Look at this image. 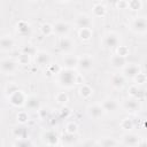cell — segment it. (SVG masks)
Here are the masks:
<instances>
[{
  "instance_id": "6da1fadb",
  "label": "cell",
  "mask_w": 147,
  "mask_h": 147,
  "mask_svg": "<svg viewBox=\"0 0 147 147\" xmlns=\"http://www.w3.org/2000/svg\"><path fill=\"white\" fill-rule=\"evenodd\" d=\"M55 80L62 88H72L78 83V75L74 69L61 68V70L55 75Z\"/></svg>"
},
{
  "instance_id": "7a4b0ae2",
  "label": "cell",
  "mask_w": 147,
  "mask_h": 147,
  "mask_svg": "<svg viewBox=\"0 0 147 147\" xmlns=\"http://www.w3.org/2000/svg\"><path fill=\"white\" fill-rule=\"evenodd\" d=\"M102 46L107 49L117 48L121 45V36L114 31H108L102 36Z\"/></svg>"
},
{
  "instance_id": "3957f363",
  "label": "cell",
  "mask_w": 147,
  "mask_h": 147,
  "mask_svg": "<svg viewBox=\"0 0 147 147\" xmlns=\"http://www.w3.org/2000/svg\"><path fill=\"white\" fill-rule=\"evenodd\" d=\"M26 96L28 95H25L23 93V91L16 90L14 93H11L10 95H8L7 98H8V101H9V103L11 106H14V107H22V106L25 105Z\"/></svg>"
},
{
  "instance_id": "277c9868",
  "label": "cell",
  "mask_w": 147,
  "mask_h": 147,
  "mask_svg": "<svg viewBox=\"0 0 147 147\" xmlns=\"http://www.w3.org/2000/svg\"><path fill=\"white\" fill-rule=\"evenodd\" d=\"M17 64H18V62L13 59H9V57L2 59L1 63H0L2 74L3 75H13L17 70Z\"/></svg>"
},
{
  "instance_id": "5b68a950",
  "label": "cell",
  "mask_w": 147,
  "mask_h": 147,
  "mask_svg": "<svg viewBox=\"0 0 147 147\" xmlns=\"http://www.w3.org/2000/svg\"><path fill=\"white\" fill-rule=\"evenodd\" d=\"M41 140L44 144L48 145V146H55V145H60V137L59 134L53 131V130H47L44 131L41 133Z\"/></svg>"
},
{
  "instance_id": "8992f818",
  "label": "cell",
  "mask_w": 147,
  "mask_h": 147,
  "mask_svg": "<svg viewBox=\"0 0 147 147\" xmlns=\"http://www.w3.org/2000/svg\"><path fill=\"white\" fill-rule=\"evenodd\" d=\"M86 111H87V115L93 119H99L106 114L101 103H92V105L87 106Z\"/></svg>"
},
{
  "instance_id": "52a82bcc",
  "label": "cell",
  "mask_w": 147,
  "mask_h": 147,
  "mask_svg": "<svg viewBox=\"0 0 147 147\" xmlns=\"http://www.w3.org/2000/svg\"><path fill=\"white\" fill-rule=\"evenodd\" d=\"M131 30L136 33H145L147 31V18L134 17L131 22Z\"/></svg>"
},
{
  "instance_id": "ba28073f",
  "label": "cell",
  "mask_w": 147,
  "mask_h": 147,
  "mask_svg": "<svg viewBox=\"0 0 147 147\" xmlns=\"http://www.w3.org/2000/svg\"><path fill=\"white\" fill-rule=\"evenodd\" d=\"M36 64L41 68H47L51 64V55L45 51H38L34 56Z\"/></svg>"
},
{
  "instance_id": "9c48e42d",
  "label": "cell",
  "mask_w": 147,
  "mask_h": 147,
  "mask_svg": "<svg viewBox=\"0 0 147 147\" xmlns=\"http://www.w3.org/2000/svg\"><path fill=\"white\" fill-rule=\"evenodd\" d=\"M57 46H59L60 51H62L63 53H70L75 48V42L72 41L71 38H69L68 36H65V37H60L59 42H57Z\"/></svg>"
},
{
  "instance_id": "30bf717a",
  "label": "cell",
  "mask_w": 147,
  "mask_h": 147,
  "mask_svg": "<svg viewBox=\"0 0 147 147\" xmlns=\"http://www.w3.org/2000/svg\"><path fill=\"white\" fill-rule=\"evenodd\" d=\"M75 24L78 29H82V28H92L93 25V22H92V17L85 13H82V14H78L77 17H76V21H75Z\"/></svg>"
},
{
  "instance_id": "8fae6325",
  "label": "cell",
  "mask_w": 147,
  "mask_h": 147,
  "mask_svg": "<svg viewBox=\"0 0 147 147\" xmlns=\"http://www.w3.org/2000/svg\"><path fill=\"white\" fill-rule=\"evenodd\" d=\"M77 68L82 71H90L93 68V59L87 54H85L83 56H78Z\"/></svg>"
},
{
  "instance_id": "7c38bea8",
  "label": "cell",
  "mask_w": 147,
  "mask_h": 147,
  "mask_svg": "<svg viewBox=\"0 0 147 147\" xmlns=\"http://www.w3.org/2000/svg\"><path fill=\"white\" fill-rule=\"evenodd\" d=\"M123 108L129 113H138L141 109L140 100L136 98H130L123 102Z\"/></svg>"
},
{
  "instance_id": "4fadbf2b",
  "label": "cell",
  "mask_w": 147,
  "mask_h": 147,
  "mask_svg": "<svg viewBox=\"0 0 147 147\" xmlns=\"http://www.w3.org/2000/svg\"><path fill=\"white\" fill-rule=\"evenodd\" d=\"M54 33L59 37H65L70 33V25L67 22L60 21L54 24Z\"/></svg>"
},
{
  "instance_id": "5bb4252c",
  "label": "cell",
  "mask_w": 147,
  "mask_h": 147,
  "mask_svg": "<svg viewBox=\"0 0 147 147\" xmlns=\"http://www.w3.org/2000/svg\"><path fill=\"white\" fill-rule=\"evenodd\" d=\"M24 107L26 109H29V110L39 111V109L41 108V102H40V100H39L38 96H36V95H29V96H26Z\"/></svg>"
},
{
  "instance_id": "9a60e30c",
  "label": "cell",
  "mask_w": 147,
  "mask_h": 147,
  "mask_svg": "<svg viewBox=\"0 0 147 147\" xmlns=\"http://www.w3.org/2000/svg\"><path fill=\"white\" fill-rule=\"evenodd\" d=\"M109 63L114 69H123L127 64V61H126V57L121 56L118 54H114L110 56Z\"/></svg>"
},
{
  "instance_id": "2e32d148",
  "label": "cell",
  "mask_w": 147,
  "mask_h": 147,
  "mask_svg": "<svg viewBox=\"0 0 147 147\" xmlns=\"http://www.w3.org/2000/svg\"><path fill=\"white\" fill-rule=\"evenodd\" d=\"M139 72H140V67L138 64H126L122 69V74L125 76V78H130V79H133Z\"/></svg>"
},
{
  "instance_id": "e0dca14e",
  "label": "cell",
  "mask_w": 147,
  "mask_h": 147,
  "mask_svg": "<svg viewBox=\"0 0 147 147\" xmlns=\"http://www.w3.org/2000/svg\"><path fill=\"white\" fill-rule=\"evenodd\" d=\"M16 32L21 37H28L31 34V25L26 21H20L16 24Z\"/></svg>"
},
{
  "instance_id": "ac0fdd59",
  "label": "cell",
  "mask_w": 147,
  "mask_h": 147,
  "mask_svg": "<svg viewBox=\"0 0 147 147\" xmlns=\"http://www.w3.org/2000/svg\"><path fill=\"white\" fill-rule=\"evenodd\" d=\"M101 105H102V107H103V109H105L106 113H114L119 107V103L114 98H106L101 102Z\"/></svg>"
},
{
  "instance_id": "d6986e66",
  "label": "cell",
  "mask_w": 147,
  "mask_h": 147,
  "mask_svg": "<svg viewBox=\"0 0 147 147\" xmlns=\"http://www.w3.org/2000/svg\"><path fill=\"white\" fill-rule=\"evenodd\" d=\"M125 76L123 74H115L110 78V85L115 90H121L125 85Z\"/></svg>"
},
{
  "instance_id": "ffe728a7",
  "label": "cell",
  "mask_w": 147,
  "mask_h": 147,
  "mask_svg": "<svg viewBox=\"0 0 147 147\" xmlns=\"http://www.w3.org/2000/svg\"><path fill=\"white\" fill-rule=\"evenodd\" d=\"M141 138H139L137 134L134 133H125L123 137H122V144L125 145V146H138L139 145V141H140Z\"/></svg>"
},
{
  "instance_id": "44dd1931",
  "label": "cell",
  "mask_w": 147,
  "mask_h": 147,
  "mask_svg": "<svg viewBox=\"0 0 147 147\" xmlns=\"http://www.w3.org/2000/svg\"><path fill=\"white\" fill-rule=\"evenodd\" d=\"M15 45V41L13 39L11 36L9 34H5L1 37V40H0V48L2 52H7L9 49L13 48V46Z\"/></svg>"
},
{
  "instance_id": "7402d4cb",
  "label": "cell",
  "mask_w": 147,
  "mask_h": 147,
  "mask_svg": "<svg viewBox=\"0 0 147 147\" xmlns=\"http://www.w3.org/2000/svg\"><path fill=\"white\" fill-rule=\"evenodd\" d=\"M63 68H68V69H75L78 65V56L68 54L63 57Z\"/></svg>"
},
{
  "instance_id": "603a6c76",
  "label": "cell",
  "mask_w": 147,
  "mask_h": 147,
  "mask_svg": "<svg viewBox=\"0 0 147 147\" xmlns=\"http://www.w3.org/2000/svg\"><path fill=\"white\" fill-rule=\"evenodd\" d=\"M61 144L67 145V146H71V145H76L78 141V138L76 137V133H69L65 132L64 134H62V137L60 138Z\"/></svg>"
},
{
  "instance_id": "cb8c5ba5",
  "label": "cell",
  "mask_w": 147,
  "mask_h": 147,
  "mask_svg": "<svg viewBox=\"0 0 147 147\" xmlns=\"http://www.w3.org/2000/svg\"><path fill=\"white\" fill-rule=\"evenodd\" d=\"M129 95L131 98H136L138 100H141L145 96V91L142 88L138 87L137 84H134V85H132V86L129 87Z\"/></svg>"
},
{
  "instance_id": "d4e9b609",
  "label": "cell",
  "mask_w": 147,
  "mask_h": 147,
  "mask_svg": "<svg viewBox=\"0 0 147 147\" xmlns=\"http://www.w3.org/2000/svg\"><path fill=\"white\" fill-rule=\"evenodd\" d=\"M92 14L94 17H105L107 14V8L102 3H95L92 8Z\"/></svg>"
},
{
  "instance_id": "484cf974",
  "label": "cell",
  "mask_w": 147,
  "mask_h": 147,
  "mask_svg": "<svg viewBox=\"0 0 147 147\" xmlns=\"http://www.w3.org/2000/svg\"><path fill=\"white\" fill-rule=\"evenodd\" d=\"M93 36L92 28H82L78 30V37L83 41H88Z\"/></svg>"
},
{
  "instance_id": "4316f807",
  "label": "cell",
  "mask_w": 147,
  "mask_h": 147,
  "mask_svg": "<svg viewBox=\"0 0 147 147\" xmlns=\"http://www.w3.org/2000/svg\"><path fill=\"white\" fill-rule=\"evenodd\" d=\"M93 94V88L87 85V84H83L80 87H79V95L84 99H88L91 95Z\"/></svg>"
},
{
  "instance_id": "83f0119b",
  "label": "cell",
  "mask_w": 147,
  "mask_h": 147,
  "mask_svg": "<svg viewBox=\"0 0 147 147\" xmlns=\"http://www.w3.org/2000/svg\"><path fill=\"white\" fill-rule=\"evenodd\" d=\"M96 142H98L99 146H116V145L119 144V141L115 140V139L111 138V137H105V138L100 139V140L96 141Z\"/></svg>"
},
{
  "instance_id": "f1b7e54d",
  "label": "cell",
  "mask_w": 147,
  "mask_h": 147,
  "mask_svg": "<svg viewBox=\"0 0 147 147\" xmlns=\"http://www.w3.org/2000/svg\"><path fill=\"white\" fill-rule=\"evenodd\" d=\"M13 134L16 137V139H17V138H26V136H28V130H26V127H24V126H15V127L13 129Z\"/></svg>"
},
{
  "instance_id": "f546056e",
  "label": "cell",
  "mask_w": 147,
  "mask_h": 147,
  "mask_svg": "<svg viewBox=\"0 0 147 147\" xmlns=\"http://www.w3.org/2000/svg\"><path fill=\"white\" fill-rule=\"evenodd\" d=\"M40 31H41V33H42L44 36L48 37V36H51L52 33H54V25H52V24H49V23H44V24H41V26H40Z\"/></svg>"
},
{
  "instance_id": "4dcf8cb0",
  "label": "cell",
  "mask_w": 147,
  "mask_h": 147,
  "mask_svg": "<svg viewBox=\"0 0 147 147\" xmlns=\"http://www.w3.org/2000/svg\"><path fill=\"white\" fill-rule=\"evenodd\" d=\"M37 52H38V51L36 49V47H34L33 45H31V44L24 45V46L22 47V49H21V53L28 54V55H30V56H36Z\"/></svg>"
},
{
  "instance_id": "1f68e13d",
  "label": "cell",
  "mask_w": 147,
  "mask_h": 147,
  "mask_svg": "<svg viewBox=\"0 0 147 147\" xmlns=\"http://www.w3.org/2000/svg\"><path fill=\"white\" fill-rule=\"evenodd\" d=\"M127 6H129V9L133 11H138L142 8V0H129Z\"/></svg>"
},
{
  "instance_id": "d6a6232c",
  "label": "cell",
  "mask_w": 147,
  "mask_h": 147,
  "mask_svg": "<svg viewBox=\"0 0 147 147\" xmlns=\"http://www.w3.org/2000/svg\"><path fill=\"white\" fill-rule=\"evenodd\" d=\"M34 144L31 141V140H29L28 138H17V140L16 141H14L13 142V146H18V147H21V146H33Z\"/></svg>"
},
{
  "instance_id": "836d02e7",
  "label": "cell",
  "mask_w": 147,
  "mask_h": 147,
  "mask_svg": "<svg viewBox=\"0 0 147 147\" xmlns=\"http://www.w3.org/2000/svg\"><path fill=\"white\" fill-rule=\"evenodd\" d=\"M17 62H18V64H22V65H29L31 62V56L28 54L21 53L17 57Z\"/></svg>"
},
{
  "instance_id": "e575fe53",
  "label": "cell",
  "mask_w": 147,
  "mask_h": 147,
  "mask_svg": "<svg viewBox=\"0 0 147 147\" xmlns=\"http://www.w3.org/2000/svg\"><path fill=\"white\" fill-rule=\"evenodd\" d=\"M55 100L57 103L60 105H65L68 101H69V96L65 92H59L56 95H55Z\"/></svg>"
},
{
  "instance_id": "d590c367",
  "label": "cell",
  "mask_w": 147,
  "mask_h": 147,
  "mask_svg": "<svg viewBox=\"0 0 147 147\" xmlns=\"http://www.w3.org/2000/svg\"><path fill=\"white\" fill-rule=\"evenodd\" d=\"M16 118H17V122H18L20 124H24V123H26L28 119H29L28 111H25V110H21V111H18L17 115H16Z\"/></svg>"
},
{
  "instance_id": "8d00e7d4",
  "label": "cell",
  "mask_w": 147,
  "mask_h": 147,
  "mask_svg": "<svg viewBox=\"0 0 147 147\" xmlns=\"http://www.w3.org/2000/svg\"><path fill=\"white\" fill-rule=\"evenodd\" d=\"M121 127L125 131H130L133 129V122L130 119V118H124L122 122H121Z\"/></svg>"
},
{
  "instance_id": "74e56055",
  "label": "cell",
  "mask_w": 147,
  "mask_h": 147,
  "mask_svg": "<svg viewBox=\"0 0 147 147\" xmlns=\"http://www.w3.org/2000/svg\"><path fill=\"white\" fill-rule=\"evenodd\" d=\"M133 80H134V83L137 84V85H141V84H145L146 82H147V76L144 74V72H139L134 78H133Z\"/></svg>"
},
{
  "instance_id": "f35d334b",
  "label": "cell",
  "mask_w": 147,
  "mask_h": 147,
  "mask_svg": "<svg viewBox=\"0 0 147 147\" xmlns=\"http://www.w3.org/2000/svg\"><path fill=\"white\" fill-rule=\"evenodd\" d=\"M130 51H129V47L127 46H123V45H119L117 48H116V54L121 55V56H124L126 57L129 55Z\"/></svg>"
},
{
  "instance_id": "ab89813d",
  "label": "cell",
  "mask_w": 147,
  "mask_h": 147,
  "mask_svg": "<svg viewBox=\"0 0 147 147\" xmlns=\"http://www.w3.org/2000/svg\"><path fill=\"white\" fill-rule=\"evenodd\" d=\"M16 90H18V87H17L16 84H14V83H8V84L6 85V87H5V94L8 96V95H10L11 93H14Z\"/></svg>"
},
{
  "instance_id": "60d3db41",
  "label": "cell",
  "mask_w": 147,
  "mask_h": 147,
  "mask_svg": "<svg viewBox=\"0 0 147 147\" xmlns=\"http://www.w3.org/2000/svg\"><path fill=\"white\" fill-rule=\"evenodd\" d=\"M78 131V125L75 122H68L65 125V132L69 133H77Z\"/></svg>"
},
{
  "instance_id": "b9f144b4",
  "label": "cell",
  "mask_w": 147,
  "mask_h": 147,
  "mask_svg": "<svg viewBox=\"0 0 147 147\" xmlns=\"http://www.w3.org/2000/svg\"><path fill=\"white\" fill-rule=\"evenodd\" d=\"M47 68H48L49 74H53V75H56V74L61 70V67H59V65H54V64H49Z\"/></svg>"
},
{
  "instance_id": "7bdbcfd3",
  "label": "cell",
  "mask_w": 147,
  "mask_h": 147,
  "mask_svg": "<svg viewBox=\"0 0 147 147\" xmlns=\"http://www.w3.org/2000/svg\"><path fill=\"white\" fill-rule=\"evenodd\" d=\"M116 6H117L118 9H126V8H129V6H127V0H119V1L116 3Z\"/></svg>"
},
{
  "instance_id": "ee69618b",
  "label": "cell",
  "mask_w": 147,
  "mask_h": 147,
  "mask_svg": "<svg viewBox=\"0 0 147 147\" xmlns=\"http://www.w3.org/2000/svg\"><path fill=\"white\" fill-rule=\"evenodd\" d=\"M144 145H147V140H141V141H139V145H138V146H144Z\"/></svg>"
},
{
  "instance_id": "f6af8a7d",
  "label": "cell",
  "mask_w": 147,
  "mask_h": 147,
  "mask_svg": "<svg viewBox=\"0 0 147 147\" xmlns=\"http://www.w3.org/2000/svg\"><path fill=\"white\" fill-rule=\"evenodd\" d=\"M107 1H108L109 3H111V5H116V3H117L119 0H107Z\"/></svg>"
},
{
  "instance_id": "bcb514c9",
  "label": "cell",
  "mask_w": 147,
  "mask_h": 147,
  "mask_svg": "<svg viewBox=\"0 0 147 147\" xmlns=\"http://www.w3.org/2000/svg\"><path fill=\"white\" fill-rule=\"evenodd\" d=\"M57 1H61V2H67V1H69V0H57Z\"/></svg>"
}]
</instances>
